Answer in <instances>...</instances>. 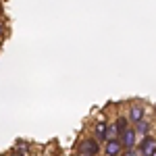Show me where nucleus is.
Instances as JSON below:
<instances>
[{"label": "nucleus", "mask_w": 156, "mask_h": 156, "mask_svg": "<svg viewBox=\"0 0 156 156\" xmlns=\"http://www.w3.org/2000/svg\"><path fill=\"white\" fill-rule=\"evenodd\" d=\"M133 127H135V131H137V135H140V137H146V135H150V129H152V123H150V121L146 119H142L140 121V123H137V125H133Z\"/></svg>", "instance_id": "nucleus-8"}, {"label": "nucleus", "mask_w": 156, "mask_h": 156, "mask_svg": "<svg viewBox=\"0 0 156 156\" xmlns=\"http://www.w3.org/2000/svg\"><path fill=\"white\" fill-rule=\"evenodd\" d=\"M108 125H110L108 119H98L96 123H94V137H96L102 146L108 142Z\"/></svg>", "instance_id": "nucleus-4"}, {"label": "nucleus", "mask_w": 156, "mask_h": 156, "mask_svg": "<svg viewBox=\"0 0 156 156\" xmlns=\"http://www.w3.org/2000/svg\"><path fill=\"white\" fill-rule=\"evenodd\" d=\"M4 36H6V23H4V21L0 19V42L4 40Z\"/></svg>", "instance_id": "nucleus-11"}, {"label": "nucleus", "mask_w": 156, "mask_h": 156, "mask_svg": "<svg viewBox=\"0 0 156 156\" xmlns=\"http://www.w3.org/2000/svg\"><path fill=\"white\" fill-rule=\"evenodd\" d=\"M75 152H85L90 156H98L102 154V144L94 137V133L92 135H81L75 144Z\"/></svg>", "instance_id": "nucleus-1"}, {"label": "nucleus", "mask_w": 156, "mask_h": 156, "mask_svg": "<svg viewBox=\"0 0 156 156\" xmlns=\"http://www.w3.org/2000/svg\"><path fill=\"white\" fill-rule=\"evenodd\" d=\"M119 135H121V131H119V127H117V121L112 119L110 125H108V140H119Z\"/></svg>", "instance_id": "nucleus-9"}, {"label": "nucleus", "mask_w": 156, "mask_h": 156, "mask_svg": "<svg viewBox=\"0 0 156 156\" xmlns=\"http://www.w3.org/2000/svg\"><path fill=\"white\" fill-rule=\"evenodd\" d=\"M102 154L104 156H123V144L121 140H108L104 148H102Z\"/></svg>", "instance_id": "nucleus-6"}, {"label": "nucleus", "mask_w": 156, "mask_h": 156, "mask_svg": "<svg viewBox=\"0 0 156 156\" xmlns=\"http://www.w3.org/2000/svg\"><path fill=\"white\" fill-rule=\"evenodd\" d=\"M9 156H25V154H21V152H15V150H12V152H11Z\"/></svg>", "instance_id": "nucleus-12"}, {"label": "nucleus", "mask_w": 156, "mask_h": 156, "mask_svg": "<svg viewBox=\"0 0 156 156\" xmlns=\"http://www.w3.org/2000/svg\"><path fill=\"white\" fill-rule=\"evenodd\" d=\"M129 112H127V119H129V123L131 125H137L140 121L144 119L146 115V106L142 104V102H137V100H133V102H129Z\"/></svg>", "instance_id": "nucleus-3"}, {"label": "nucleus", "mask_w": 156, "mask_h": 156, "mask_svg": "<svg viewBox=\"0 0 156 156\" xmlns=\"http://www.w3.org/2000/svg\"><path fill=\"white\" fill-rule=\"evenodd\" d=\"M140 156H152L156 152V137L154 135H146V137H140Z\"/></svg>", "instance_id": "nucleus-5"}, {"label": "nucleus", "mask_w": 156, "mask_h": 156, "mask_svg": "<svg viewBox=\"0 0 156 156\" xmlns=\"http://www.w3.org/2000/svg\"><path fill=\"white\" fill-rule=\"evenodd\" d=\"M152 156H156V152H154V154H152Z\"/></svg>", "instance_id": "nucleus-14"}, {"label": "nucleus", "mask_w": 156, "mask_h": 156, "mask_svg": "<svg viewBox=\"0 0 156 156\" xmlns=\"http://www.w3.org/2000/svg\"><path fill=\"white\" fill-rule=\"evenodd\" d=\"M123 156H140V148H129V150H123Z\"/></svg>", "instance_id": "nucleus-10"}, {"label": "nucleus", "mask_w": 156, "mask_h": 156, "mask_svg": "<svg viewBox=\"0 0 156 156\" xmlns=\"http://www.w3.org/2000/svg\"><path fill=\"white\" fill-rule=\"evenodd\" d=\"M12 150H15V152H21V154H25V156H29L31 154V142H29V140H17L15 146H12Z\"/></svg>", "instance_id": "nucleus-7"}, {"label": "nucleus", "mask_w": 156, "mask_h": 156, "mask_svg": "<svg viewBox=\"0 0 156 156\" xmlns=\"http://www.w3.org/2000/svg\"><path fill=\"white\" fill-rule=\"evenodd\" d=\"M73 156H90V154H85V152H75Z\"/></svg>", "instance_id": "nucleus-13"}, {"label": "nucleus", "mask_w": 156, "mask_h": 156, "mask_svg": "<svg viewBox=\"0 0 156 156\" xmlns=\"http://www.w3.org/2000/svg\"><path fill=\"white\" fill-rule=\"evenodd\" d=\"M121 144H123V150H129V148H137V144H140V135H137V131H135V127H127L125 131L121 133Z\"/></svg>", "instance_id": "nucleus-2"}]
</instances>
